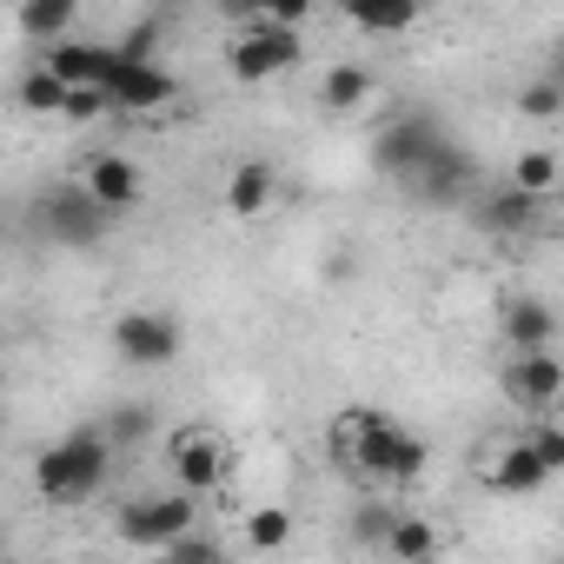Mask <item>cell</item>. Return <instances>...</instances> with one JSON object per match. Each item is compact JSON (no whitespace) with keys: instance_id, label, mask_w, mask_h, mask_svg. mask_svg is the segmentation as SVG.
Segmentation results:
<instances>
[{"instance_id":"6da1fadb","label":"cell","mask_w":564,"mask_h":564,"mask_svg":"<svg viewBox=\"0 0 564 564\" xmlns=\"http://www.w3.org/2000/svg\"><path fill=\"white\" fill-rule=\"evenodd\" d=\"M326 458L359 485H419L432 465L425 438H412L399 419H386L372 405H352L326 425Z\"/></svg>"},{"instance_id":"3957f363","label":"cell","mask_w":564,"mask_h":564,"mask_svg":"<svg viewBox=\"0 0 564 564\" xmlns=\"http://www.w3.org/2000/svg\"><path fill=\"white\" fill-rule=\"evenodd\" d=\"M113 531H120V544H133V551H173L186 531H199V511H193L186 491H147V498H127V505H120Z\"/></svg>"},{"instance_id":"5b68a950","label":"cell","mask_w":564,"mask_h":564,"mask_svg":"<svg viewBox=\"0 0 564 564\" xmlns=\"http://www.w3.org/2000/svg\"><path fill=\"white\" fill-rule=\"evenodd\" d=\"M300 54H306L300 34H279V28H252V21H246L239 41H232V54H226V67H232V80L259 87V80H272V74L300 67Z\"/></svg>"},{"instance_id":"7c38bea8","label":"cell","mask_w":564,"mask_h":564,"mask_svg":"<svg viewBox=\"0 0 564 564\" xmlns=\"http://www.w3.org/2000/svg\"><path fill=\"white\" fill-rule=\"evenodd\" d=\"M41 67H47L61 87H107V74H113V47H107V41H61V47L41 54Z\"/></svg>"},{"instance_id":"ac0fdd59","label":"cell","mask_w":564,"mask_h":564,"mask_svg":"<svg viewBox=\"0 0 564 564\" xmlns=\"http://www.w3.org/2000/svg\"><path fill=\"white\" fill-rule=\"evenodd\" d=\"M379 544L392 551V564H412V557H432L438 551V524L419 518V511H392V524H386Z\"/></svg>"},{"instance_id":"e0dca14e","label":"cell","mask_w":564,"mask_h":564,"mask_svg":"<svg viewBox=\"0 0 564 564\" xmlns=\"http://www.w3.org/2000/svg\"><path fill=\"white\" fill-rule=\"evenodd\" d=\"M505 339H511V352H551L557 313H551L544 300H511V306H505Z\"/></svg>"},{"instance_id":"d4e9b609","label":"cell","mask_w":564,"mask_h":564,"mask_svg":"<svg viewBox=\"0 0 564 564\" xmlns=\"http://www.w3.org/2000/svg\"><path fill=\"white\" fill-rule=\"evenodd\" d=\"M160 557H166V564H232V557H226V544H219V538H206V531H186V538H180L173 551H160Z\"/></svg>"},{"instance_id":"8fae6325","label":"cell","mask_w":564,"mask_h":564,"mask_svg":"<svg viewBox=\"0 0 564 564\" xmlns=\"http://www.w3.org/2000/svg\"><path fill=\"white\" fill-rule=\"evenodd\" d=\"M41 226H47L61 246H94V239L107 232V213H100L80 186H61V193L41 199Z\"/></svg>"},{"instance_id":"44dd1931","label":"cell","mask_w":564,"mask_h":564,"mask_svg":"<svg viewBox=\"0 0 564 564\" xmlns=\"http://www.w3.org/2000/svg\"><path fill=\"white\" fill-rule=\"evenodd\" d=\"M538 219V199H524V193H511V186H498L485 206H478V226L485 232H524Z\"/></svg>"},{"instance_id":"52a82bcc","label":"cell","mask_w":564,"mask_h":564,"mask_svg":"<svg viewBox=\"0 0 564 564\" xmlns=\"http://www.w3.org/2000/svg\"><path fill=\"white\" fill-rule=\"evenodd\" d=\"M498 386H505V399L518 412L551 419V405L564 399V366H557V352H511V366H505Z\"/></svg>"},{"instance_id":"30bf717a","label":"cell","mask_w":564,"mask_h":564,"mask_svg":"<svg viewBox=\"0 0 564 564\" xmlns=\"http://www.w3.org/2000/svg\"><path fill=\"white\" fill-rule=\"evenodd\" d=\"M107 107H133V113H153V107H166L173 94H180V80L160 67V61H120L113 54V74H107Z\"/></svg>"},{"instance_id":"7402d4cb","label":"cell","mask_w":564,"mask_h":564,"mask_svg":"<svg viewBox=\"0 0 564 564\" xmlns=\"http://www.w3.org/2000/svg\"><path fill=\"white\" fill-rule=\"evenodd\" d=\"M465 173H471V166H465V153H452V147H445V153H432V160H425V173H419L412 186H419L425 199H458Z\"/></svg>"},{"instance_id":"277c9868","label":"cell","mask_w":564,"mask_h":564,"mask_svg":"<svg viewBox=\"0 0 564 564\" xmlns=\"http://www.w3.org/2000/svg\"><path fill=\"white\" fill-rule=\"evenodd\" d=\"M166 465H173L180 491H186V498H199V491H219V485H226V471H232V452H226V438H219V432H206V425H186V432H173V445H166Z\"/></svg>"},{"instance_id":"ba28073f","label":"cell","mask_w":564,"mask_h":564,"mask_svg":"<svg viewBox=\"0 0 564 564\" xmlns=\"http://www.w3.org/2000/svg\"><path fill=\"white\" fill-rule=\"evenodd\" d=\"M432 153H445V133H438V120H425V113L392 120V127L379 133V147H372V160H379L386 173H405V180H419Z\"/></svg>"},{"instance_id":"1f68e13d","label":"cell","mask_w":564,"mask_h":564,"mask_svg":"<svg viewBox=\"0 0 564 564\" xmlns=\"http://www.w3.org/2000/svg\"><path fill=\"white\" fill-rule=\"evenodd\" d=\"M0 425H8V405H0Z\"/></svg>"},{"instance_id":"7a4b0ae2","label":"cell","mask_w":564,"mask_h":564,"mask_svg":"<svg viewBox=\"0 0 564 564\" xmlns=\"http://www.w3.org/2000/svg\"><path fill=\"white\" fill-rule=\"evenodd\" d=\"M107 478H113V445L100 438V425H74L67 438H54V445L34 458V498L54 505V511L87 505Z\"/></svg>"},{"instance_id":"f1b7e54d","label":"cell","mask_w":564,"mask_h":564,"mask_svg":"<svg viewBox=\"0 0 564 564\" xmlns=\"http://www.w3.org/2000/svg\"><path fill=\"white\" fill-rule=\"evenodd\" d=\"M524 445H531V452H538V465H544V471H551V478H557V471H564V432H557V425H551V419H544V425H538V432H531V438H524Z\"/></svg>"},{"instance_id":"484cf974","label":"cell","mask_w":564,"mask_h":564,"mask_svg":"<svg viewBox=\"0 0 564 564\" xmlns=\"http://www.w3.org/2000/svg\"><path fill=\"white\" fill-rule=\"evenodd\" d=\"M405 28H419V8H386V14L359 8L352 14V34H405Z\"/></svg>"},{"instance_id":"8992f818","label":"cell","mask_w":564,"mask_h":564,"mask_svg":"<svg viewBox=\"0 0 564 564\" xmlns=\"http://www.w3.org/2000/svg\"><path fill=\"white\" fill-rule=\"evenodd\" d=\"M113 352H120L127 366H140V372L173 366V359H180V326H173L166 313H120V319H113Z\"/></svg>"},{"instance_id":"4fadbf2b","label":"cell","mask_w":564,"mask_h":564,"mask_svg":"<svg viewBox=\"0 0 564 564\" xmlns=\"http://www.w3.org/2000/svg\"><path fill=\"white\" fill-rule=\"evenodd\" d=\"M485 485H491L498 498H538V491L551 485V471L538 465V452H531L524 438H511V445L485 465Z\"/></svg>"},{"instance_id":"9c48e42d","label":"cell","mask_w":564,"mask_h":564,"mask_svg":"<svg viewBox=\"0 0 564 564\" xmlns=\"http://www.w3.org/2000/svg\"><path fill=\"white\" fill-rule=\"evenodd\" d=\"M107 219H120V213H133L140 199H147V180H140V166L133 160H120V153H94L87 166H80V180H74Z\"/></svg>"},{"instance_id":"4316f807","label":"cell","mask_w":564,"mask_h":564,"mask_svg":"<svg viewBox=\"0 0 564 564\" xmlns=\"http://www.w3.org/2000/svg\"><path fill=\"white\" fill-rule=\"evenodd\" d=\"M147 425H153L147 405H120V412L100 425V438H107V445H133V438H147Z\"/></svg>"},{"instance_id":"ffe728a7","label":"cell","mask_w":564,"mask_h":564,"mask_svg":"<svg viewBox=\"0 0 564 564\" xmlns=\"http://www.w3.org/2000/svg\"><path fill=\"white\" fill-rule=\"evenodd\" d=\"M74 21H80L74 0H34V8L14 14V28H21L28 41H54V47H61V34H74Z\"/></svg>"},{"instance_id":"83f0119b","label":"cell","mask_w":564,"mask_h":564,"mask_svg":"<svg viewBox=\"0 0 564 564\" xmlns=\"http://www.w3.org/2000/svg\"><path fill=\"white\" fill-rule=\"evenodd\" d=\"M153 47H160V21H133V28L113 41L120 61H153Z\"/></svg>"},{"instance_id":"4dcf8cb0","label":"cell","mask_w":564,"mask_h":564,"mask_svg":"<svg viewBox=\"0 0 564 564\" xmlns=\"http://www.w3.org/2000/svg\"><path fill=\"white\" fill-rule=\"evenodd\" d=\"M412 564H445V557H438V551H432V557H412Z\"/></svg>"},{"instance_id":"d6986e66","label":"cell","mask_w":564,"mask_h":564,"mask_svg":"<svg viewBox=\"0 0 564 564\" xmlns=\"http://www.w3.org/2000/svg\"><path fill=\"white\" fill-rule=\"evenodd\" d=\"M239 531H246V544H252V551H286L300 524H293V511H286V505H252V511L239 518Z\"/></svg>"},{"instance_id":"603a6c76","label":"cell","mask_w":564,"mask_h":564,"mask_svg":"<svg viewBox=\"0 0 564 564\" xmlns=\"http://www.w3.org/2000/svg\"><path fill=\"white\" fill-rule=\"evenodd\" d=\"M14 100L28 107V113H61V100H67V87L47 74V67H28L21 74V87H14Z\"/></svg>"},{"instance_id":"f546056e","label":"cell","mask_w":564,"mask_h":564,"mask_svg":"<svg viewBox=\"0 0 564 564\" xmlns=\"http://www.w3.org/2000/svg\"><path fill=\"white\" fill-rule=\"evenodd\" d=\"M61 113H67V120H100V113H107V94H100V87H67Z\"/></svg>"},{"instance_id":"9a60e30c","label":"cell","mask_w":564,"mask_h":564,"mask_svg":"<svg viewBox=\"0 0 564 564\" xmlns=\"http://www.w3.org/2000/svg\"><path fill=\"white\" fill-rule=\"evenodd\" d=\"M372 87H379V80H372L366 61H339V67L319 74V107H326V113H359V107L372 100Z\"/></svg>"},{"instance_id":"2e32d148","label":"cell","mask_w":564,"mask_h":564,"mask_svg":"<svg viewBox=\"0 0 564 564\" xmlns=\"http://www.w3.org/2000/svg\"><path fill=\"white\" fill-rule=\"evenodd\" d=\"M557 180H564V153H557V147H524V153L511 160V180H505V186L544 206V199L557 193Z\"/></svg>"},{"instance_id":"5bb4252c","label":"cell","mask_w":564,"mask_h":564,"mask_svg":"<svg viewBox=\"0 0 564 564\" xmlns=\"http://www.w3.org/2000/svg\"><path fill=\"white\" fill-rule=\"evenodd\" d=\"M272 193H279L272 160H239V166L226 173V213H232V219H259V213L272 206Z\"/></svg>"},{"instance_id":"cb8c5ba5","label":"cell","mask_w":564,"mask_h":564,"mask_svg":"<svg viewBox=\"0 0 564 564\" xmlns=\"http://www.w3.org/2000/svg\"><path fill=\"white\" fill-rule=\"evenodd\" d=\"M518 113H524V120H557V113H564V80H531V87L518 94Z\"/></svg>"}]
</instances>
